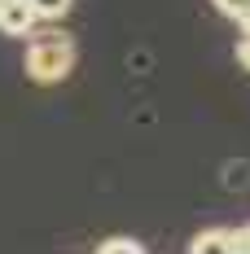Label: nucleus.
Masks as SVG:
<instances>
[{"instance_id": "obj_4", "label": "nucleus", "mask_w": 250, "mask_h": 254, "mask_svg": "<svg viewBox=\"0 0 250 254\" xmlns=\"http://www.w3.org/2000/svg\"><path fill=\"white\" fill-rule=\"evenodd\" d=\"M26 4L35 9V18H40V22H57V18L71 9V0H26Z\"/></svg>"}, {"instance_id": "obj_9", "label": "nucleus", "mask_w": 250, "mask_h": 254, "mask_svg": "<svg viewBox=\"0 0 250 254\" xmlns=\"http://www.w3.org/2000/svg\"><path fill=\"white\" fill-rule=\"evenodd\" d=\"M0 9H4V0H0Z\"/></svg>"}, {"instance_id": "obj_6", "label": "nucleus", "mask_w": 250, "mask_h": 254, "mask_svg": "<svg viewBox=\"0 0 250 254\" xmlns=\"http://www.w3.org/2000/svg\"><path fill=\"white\" fill-rule=\"evenodd\" d=\"M211 4H215L220 13H228L233 22H242V18L250 13V0H211Z\"/></svg>"}, {"instance_id": "obj_5", "label": "nucleus", "mask_w": 250, "mask_h": 254, "mask_svg": "<svg viewBox=\"0 0 250 254\" xmlns=\"http://www.w3.org/2000/svg\"><path fill=\"white\" fill-rule=\"evenodd\" d=\"M97 254H145V250H141V241H132V237H110V241H101Z\"/></svg>"}, {"instance_id": "obj_3", "label": "nucleus", "mask_w": 250, "mask_h": 254, "mask_svg": "<svg viewBox=\"0 0 250 254\" xmlns=\"http://www.w3.org/2000/svg\"><path fill=\"white\" fill-rule=\"evenodd\" d=\"M189 254H233L228 250V232L224 228H206L193 237V246H189Z\"/></svg>"}, {"instance_id": "obj_2", "label": "nucleus", "mask_w": 250, "mask_h": 254, "mask_svg": "<svg viewBox=\"0 0 250 254\" xmlns=\"http://www.w3.org/2000/svg\"><path fill=\"white\" fill-rule=\"evenodd\" d=\"M35 9L26 4V0H4V9H0V31L4 35H31L35 31Z\"/></svg>"}, {"instance_id": "obj_7", "label": "nucleus", "mask_w": 250, "mask_h": 254, "mask_svg": "<svg viewBox=\"0 0 250 254\" xmlns=\"http://www.w3.org/2000/svg\"><path fill=\"white\" fill-rule=\"evenodd\" d=\"M228 250L233 254H250V228H233L228 232Z\"/></svg>"}, {"instance_id": "obj_8", "label": "nucleus", "mask_w": 250, "mask_h": 254, "mask_svg": "<svg viewBox=\"0 0 250 254\" xmlns=\"http://www.w3.org/2000/svg\"><path fill=\"white\" fill-rule=\"evenodd\" d=\"M237 66L250 75V35H242V40H237Z\"/></svg>"}, {"instance_id": "obj_1", "label": "nucleus", "mask_w": 250, "mask_h": 254, "mask_svg": "<svg viewBox=\"0 0 250 254\" xmlns=\"http://www.w3.org/2000/svg\"><path fill=\"white\" fill-rule=\"evenodd\" d=\"M75 66V35L71 31H40L26 44V75L40 88H53Z\"/></svg>"}]
</instances>
